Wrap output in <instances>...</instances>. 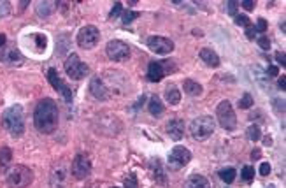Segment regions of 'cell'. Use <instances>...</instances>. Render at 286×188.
<instances>
[{
  "label": "cell",
  "instance_id": "obj_1",
  "mask_svg": "<svg viewBox=\"0 0 286 188\" xmlns=\"http://www.w3.org/2000/svg\"><path fill=\"white\" fill-rule=\"evenodd\" d=\"M34 125L40 134H53L58 128V105L53 99H42L36 105Z\"/></svg>",
  "mask_w": 286,
  "mask_h": 188
},
{
  "label": "cell",
  "instance_id": "obj_2",
  "mask_svg": "<svg viewBox=\"0 0 286 188\" xmlns=\"http://www.w3.org/2000/svg\"><path fill=\"white\" fill-rule=\"evenodd\" d=\"M2 127L13 137H21L25 132V113L19 104H14L2 113Z\"/></svg>",
  "mask_w": 286,
  "mask_h": 188
},
{
  "label": "cell",
  "instance_id": "obj_3",
  "mask_svg": "<svg viewBox=\"0 0 286 188\" xmlns=\"http://www.w3.org/2000/svg\"><path fill=\"white\" fill-rule=\"evenodd\" d=\"M5 181L9 188H27L34 181V172L27 166H16L7 172Z\"/></svg>",
  "mask_w": 286,
  "mask_h": 188
},
{
  "label": "cell",
  "instance_id": "obj_4",
  "mask_svg": "<svg viewBox=\"0 0 286 188\" xmlns=\"http://www.w3.org/2000/svg\"><path fill=\"white\" fill-rule=\"evenodd\" d=\"M214 132V120L212 116H198L190 125V134L195 141H206Z\"/></svg>",
  "mask_w": 286,
  "mask_h": 188
},
{
  "label": "cell",
  "instance_id": "obj_5",
  "mask_svg": "<svg viewBox=\"0 0 286 188\" xmlns=\"http://www.w3.org/2000/svg\"><path fill=\"white\" fill-rule=\"evenodd\" d=\"M216 118L220 122V125L225 130H235L237 127V118H235V113H233V107L229 101H221L218 104V109H216Z\"/></svg>",
  "mask_w": 286,
  "mask_h": 188
},
{
  "label": "cell",
  "instance_id": "obj_6",
  "mask_svg": "<svg viewBox=\"0 0 286 188\" xmlns=\"http://www.w3.org/2000/svg\"><path fill=\"white\" fill-rule=\"evenodd\" d=\"M65 72H67V76L71 79H76V81H79V79H83L84 76L88 74V65L86 63H83L81 62V58L76 55V53H71L69 57H67V60H65Z\"/></svg>",
  "mask_w": 286,
  "mask_h": 188
},
{
  "label": "cell",
  "instance_id": "obj_7",
  "mask_svg": "<svg viewBox=\"0 0 286 188\" xmlns=\"http://www.w3.org/2000/svg\"><path fill=\"white\" fill-rule=\"evenodd\" d=\"M98 39H100V32H98L97 26L93 25L83 26L79 34H77V44L83 49H93L98 44Z\"/></svg>",
  "mask_w": 286,
  "mask_h": 188
},
{
  "label": "cell",
  "instance_id": "obj_8",
  "mask_svg": "<svg viewBox=\"0 0 286 188\" xmlns=\"http://www.w3.org/2000/svg\"><path fill=\"white\" fill-rule=\"evenodd\" d=\"M190 160H191L190 149L183 148V146H176V148L171 151V155H169L167 166L171 171H179V169H183Z\"/></svg>",
  "mask_w": 286,
  "mask_h": 188
},
{
  "label": "cell",
  "instance_id": "obj_9",
  "mask_svg": "<svg viewBox=\"0 0 286 188\" xmlns=\"http://www.w3.org/2000/svg\"><path fill=\"white\" fill-rule=\"evenodd\" d=\"M72 174H74L76 180H86L90 174H92V162L86 155H76L74 160H72Z\"/></svg>",
  "mask_w": 286,
  "mask_h": 188
},
{
  "label": "cell",
  "instance_id": "obj_10",
  "mask_svg": "<svg viewBox=\"0 0 286 188\" xmlns=\"http://www.w3.org/2000/svg\"><path fill=\"white\" fill-rule=\"evenodd\" d=\"M106 51H107V57L114 62H125L130 57V48H128V44H125L123 41H118V39L109 41Z\"/></svg>",
  "mask_w": 286,
  "mask_h": 188
},
{
  "label": "cell",
  "instance_id": "obj_11",
  "mask_svg": "<svg viewBox=\"0 0 286 188\" xmlns=\"http://www.w3.org/2000/svg\"><path fill=\"white\" fill-rule=\"evenodd\" d=\"M148 48L156 53V55H167V53H172V49H174V42L171 39H167V37L154 35V37L148 39Z\"/></svg>",
  "mask_w": 286,
  "mask_h": 188
},
{
  "label": "cell",
  "instance_id": "obj_12",
  "mask_svg": "<svg viewBox=\"0 0 286 188\" xmlns=\"http://www.w3.org/2000/svg\"><path fill=\"white\" fill-rule=\"evenodd\" d=\"M48 81L51 83V86L57 90V92H60L63 95V99H65L67 102H72V99H74V95H72V90L69 86H67L65 83H63L62 79L58 78L57 70L55 69H49L48 70Z\"/></svg>",
  "mask_w": 286,
  "mask_h": 188
},
{
  "label": "cell",
  "instance_id": "obj_13",
  "mask_svg": "<svg viewBox=\"0 0 286 188\" xmlns=\"http://www.w3.org/2000/svg\"><path fill=\"white\" fill-rule=\"evenodd\" d=\"M0 60H4L5 63H9V65H21L23 55L19 53L18 48L5 46V48L0 49Z\"/></svg>",
  "mask_w": 286,
  "mask_h": 188
},
{
  "label": "cell",
  "instance_id": "obj_14",
  "mask_svg": "<svg viewBox=\"0 0 286 188\" xmlns=\"http://www.w3.org/2000/svg\"><path fill=\"white\" fill-rule=\"evenodd\" d=\"M90 92H92V95L95 97L97 101H106L107 97H109V93H107V86L104 84V81H102L98 76L92 78V81H90Z\"/></svg>",
  "mask_w": 286,
  "mask_h": 188
},
{
  "label": "cell",
  "instance_id": "obj_15",
  "mask_svg": "<svg viewBox=\"0 0 286 188\" xmlns=\"http://www.w3.org/2000/svg\"><path fill=\"white\" fill-rule=\"evenodd\" d=\"M167 134L174 141L183 139V136H185V122H183L181 118L171 120V122L167 123Z\"/></svg>",
  "mask_w": 286,
  "mask_h": 188
},
{
  "label": "cell",
  "instance_id": "obj_16",
  "mask_svg": "<svg viewBox=\"0 0 286 188\" xmlns=\"http://www.w3.org/2000/svg\"><path fill=\"white\" fill-rule=\"evenodd\" d=\"M67 181V169L63 164H60L58 167H55L51 172V187L53 188H65Z\"/></svg>",
  "mask_w": 286,
  "mask_h": 188
},
{
  "label": "cell",
  "instance_id": "obj_17",
  "mask_svg": "<svg viewBox=\"0 0 286 188\" xmlns=\"http://www.w3.org/2000/svg\"><path fill=\"white\" fill-rule=\"evenodd\" d=\"M163 76H165V70H163L162 62H150V65H148V79H150L151 83L162 81Z\"/></svg>",
  "mask_w": 286,
  "mask_h": 188
},
{
  "label": "cell",
  "instance_id": "obj_18",
  "mask_svg": "<svg viewBox=\"0 0 286 188\" xmlns=\"http://www.w3.org/2000/svg\"><path fill=\"white\" fill-rule=\"evenodd\" d=\"M200 58H202V62L206 63L207 67H218L220 65V57H218V55H216L211 48L200 49Z\"/></svg>",
  "mask_w": 286,
  "mask_h": 188
},
{
  "label": "cell",
  "instance_id": "obj_19",
  "mask_svg": "<svg viewBox=\"0 0 286 188\" xmlns=\"http://www.w3.org/2000/svg\"><path fill=\"white\" fill-rule=\"evenodd\" d=\"M183 188H211V185H209L207 178H204L200 174H193L185 181V187Z\"/></svg>",
  "mask_w": 286,
  "mask_h": 188
},
{
  "label": "cell",
  "instance_id": "obj_20",
  "mask_svg": "<svg viewBox=\"0 0 286 188\" xmlns=\"http://www.w3.org/2000/svg\"><path fill=\"white\" fill-rule=\"evenodd\" d=\"M165 101H167L171 105H177L181 102V92L177 90L176 84L171 83L167 88H165Z\"/></svg>",
  "mask_w": 286,
  "mask_h": 188
},
{
  "label": "cell",
  "instance_id": "obj_21",
  "mask_svg": "<svg viewBox=\"0 0 286 188\" xmlns=\"http://www.w3.org/2000/svg\"><path fill=\"white\" fill-rule=\"evenodd\" d=\"M11 160H13V151L7 146H2L0 148V172H5L9 169Z\"/></svg>",
  "mask_w": 286,
  "mask_h": 188
},
{
  "label": "cell",
  "instance_id": "obj_22",
  "mask_svg": "<svg viewBox=\"0 0 286 188\" xmlns=\"http://www.w3.org/2000/svg\"><path fill=\"white\" fill-rule=\"evenodd\" d=\"M183 90H185L186 95L198 97L200 93H202V84H198L197 81H193V79H185V83H183Z\"/></svg>",
  "mask_w": 286,
  "mask_h": 188
},
{
  "label": "cell",
  "instance_id": "obj_23",
  "mask_svg": "<svg viewBox=\"0 0 286 188\" xmlns=\"http://www.w3.org/2000/svg\"><path fill=\"white\" fill-rule=\"evenodd\" d=\"M148 109H150V113L153 114V116H160V114L163 113L162 101H160L158 97H151V99H150V104H148Z\"/></svg>",
  "mask_w": 286,
  "mask_h": 188
},
{
  "label": "cell",
  "instance_id": "obj_24",
  "mask_svg": "<svg viewBox=\"0 0 286 188\" xmlns=\"http://www.w3.org/2000/svg\"><path fill=\"white\" fill-rule=\"evenodd\" d=\"M55 5H57V2H39L37 4V14L39 16H49V14L55 11Z\"/></svg>",
  "mask_w": 286,
  "mask_h": 188
},
{
  "label": "cell",
  "instance_id": "obj_25",
  "mask_svg": "<svg viewBox=\"0 0 286 188\" xmlns=\"http://www.w3.org/2000/svg\"><path fill=\"white\" fill-rule=\"evenodd\" d=\"M235 169L233 167H227V169H221L220 171V178L225 181V183H232L233 180H235Z\"/></svg>",
  "mask_w": 286,
  "mask_h": 188
},
{
  "label": "cell",
  "instance_id": "obj_26",
  "mask_svg": "<svg viewBox=\"0 0 286 188\" xmlns=\"http://www.w3.org/2000/svg\"><path fill=\"white\" fill-rule=\"evenodd\" d=\"M260 137H262V130H260V127L258 125H251V127L248 128V139L256 143Z\"/></svg>",
  "mask_w": 286,
  "mask_h": 188
},
{
  "label": "cell",
  "instance_id": "obj_27",
  "mask_svg": "<svg viewBox=\"0 0 286 188\" xmlns=\"http://www.w3.org/2000/svg\"><path fill=\"white\" fill-rule=\"evenodd\" d=\"M251 105H253V97L249 93H244V95L239 99V107L241 109H249Z\"/></svg>",
  "mask_w": 286,
  "mask_h": 188
},
{
  "label": "cell",
  "instance_id": "obj_28",
  "mask_svg": "<svg viewBox=\"0 0 286 188\" xmlns=\"http://www.w3.org/2000/svg\"><path fill=\"white\" fill-rule=\"evenodd\" d=\"M141 16V14L137 13V11H125L123 13V20H121V21H123V25H130V23L133 21V20H137V18Z\"/></svg>",
  "mask_w": 286,
  "mask_h": 188
},
{
  "label": "cell",
  "instance_id": "obj_29",
  "mask_svg": "<svg viewBox=\"0 0 286 188\" xmlns=\"http://www.w3.org/2000/svg\"><path fill=\"white\" fill-rule=\"evenodd\" d=\"M34 41H36V46L39 51L46 49V44H48V39H46V35L42 34H34Z\"/></svg>",
  "mask_w": 286,
  "mask_h": 188
},
{
  "label": "cell",
  "instance_id": "obj_30",
  "mask_svg": "<svg viewBox=\"0 0 286 188\" xmlns=\"http://www.w3.org/2000/svg\"><path fill=\"white\" fill-rule=\"evenodd\" d=\"M154 180L158 181V183H165V174H163V171L160 169V162L158 160H154Z\"/></svg>",
  "mask_w": 286,
  "mask_h": 188
},
{
  "label": "cell",
  "instance_id": "obj_31",
  "mask_svg": "<svg viewBox=\"0 0 286 188\" xmlns=\"http://www.w3.org/2000/svg\"><path fill=\"white\" fill-rule=\"evenodd\" d=\"M253 178H255V169H253L251 166H246L244 169H242V180L249 183V181L253 180Z\"/></svg>",
  "mask_w": 286,
  "mask_h": 188
},
{
  "label": "cell",
  "instance_id": "obj_32",
  "mask_svg": "<svg viewBox=\"0 0 286 188\" xmlns=\"http://www.w3.org/2000/svg\"><path fill=\"white\" fill-rule=\"evenodd\" d=\"M258 46L264 49V51H268V49H270V41H268L267 35H260V37H258Z\"/></svg>",
  "mask_w": 286,
  "mask_h": 188
},
{
  "label": "cell",
  "instance_id": "obj_33",
  "mask_svg": "<svg viewBox=\"0 0 286 188\" xmlns=\"http://www.w3.org/2000/svg\"><path fill=\"white\" fill-rule=\"evenodd\" d=\"M123 188H139V183H137V178H135V174H130L125 180V187Z\"/></svg>",
  "mask_w": 286,
  "mask_h": 188
},
{
  "label": "cell",
  "instance_id": "obj_34",
  "mask_svg": "<svg viewBox=\"0 0 286 188\" xmlns=\"http://www.w3.org/2000/svg\"><path fill=\"white\" fill-rule=\"evenodd\" d=\"M121 9H123V5H121V2H116L114 7H113V11L109 13V20H114V18H118L119 14H121Z\"/></svg>",
  "mask_w": 286,
  "mask_h": 188
},
{
  "label": "cell",
  "instance_id": "obj_35",
  "mask_svg": "<svg viewBox=\"0 0 286 188\" xmlns=\"http://www.w3.org/2000/svg\"><path fill=\"white\" fill-rule=\"evenodd\" d=\"M9 13H11L9 2H0V18H5Z\"/></svg>",
  "mask_w": 286,
  "mask_h": 188
},
{
  "label": "cell",
  "instance_id": "obj_36",
  "mask_svg": "<svg viewBox=\"0 0 286 188\" xmlns=\"http://www.w3.org/2000/svg\"><path fill=\"white\" fill-rule=\"evenodd\" d=\"M255 30H256V32H260V34H264V32L267 30V21H265L264 18H258V21H256Z\"/></svg>",
  "mask_w": 286,
  "mask_h": 188
},
{
  "label": "cell",
  "instance_id": "obj_37",
  "mask_svg": "<svg viewBox=\"0 0 286 188\" xmlns=\"http://www.w3.org/2000/svg\"><path fill=\"white\" fill-rule=\"evenodd\" d=\"M237 7H239V2H233V0L227 2V11H229V14H232V16H235V13H237Z\"/></svg>",
  "mask_w": 286,
  "mask_h": 188
},
{
  "label": "cell",
  "instance_id": "obj_38",
  "mask_svg": "<svg viewBox=\"0 0 286 188\" xmlns=\"http://www.w3.org/2000/svg\"><path fill=\"white\" fill-rule=\"evenodd\" d=\"M235 23H237V25H242V26H249L251 25L249 18L244 16V14H239V16H235Z\"/></svg>",
  "mask_w": 286,
  "mask_h": 188
},
{
  "label": "cell",
  "instance_id": "obj_39",
  "mask_svg": "<svg viewBox=\"0 0 286 188\" xmlns=\"http://www.w3.org/2000/svg\"><path fill=\"white\" fill-rule=\"evenodd\" d=\"M274 109H276L279 114H283L285 113V102H281L279 99H276V101H274Z\"/></svg>",
  "mask_w": 286,
  "mask_h": 188
},
{
  "label": "cell",
  "instance_id": "obj_40",
  "mask_svg": "<svg viewBox=\"0 0 286 188\" xmlns=\"http://www.w3.org/2000/svg\"><path fill=\"white\" fill-rule=\"evenodd\" d=\"M239 5H242V7L246 9V11H253V9H255V2H253V0H244V2H241V4Z\"/></svg>",
  "mask_w": 286,
  "mask_h": 188
},
{
  "label": "cell",
  "instance_id": "obj_41",
  "mask_svg": "<svg viewBox=\"0 0 286 188\" xmlns=\"http://www.w3.org/2000/svg\"><path fill=\"white\" fill-rule=\"evenodd\" d=\"M260 174H262V176H268V174H270V166H268L267 162H264L262 166H260Z\"/></svg>",
  "mask_w": 286,
  "mask_h": 188
},
{
  "label": "cell",
  "instance_id": "obj_42",
  "mask_svg": "<svg viewBox=\"0 0 286 188\" xmlns=\"http://www.w3.org/2000/svg\"><path fill=\"white\" fill-rule=\"evenodd\" d=\"M246 37L248 39H255L256 37V30H255V26H246Z\"/></svg>",
  "mask_w": 286,
  "mask_h": 188
},
{
  "label": "cell",
  "instance_id": "obj_43",
  "mask_svg": "<svg viewBox=\"0 0 286 188\" xmlns=\"http://www.w3.org/2000/svg\"><path fill=\"white\" fill-rule=\"evenodd\" d=\"M276 60H277V63H279V65H283L285 67L286 65V57H285V53H276Z\"/></svg>",
  "mask_w": 286,
  "mask_h": 188
},
{
  "label": "cell",
  "instance_id": "obj_44",
  "mask_svg": "<svg viewBox=\"0 0 286 188\" xmlns=\"http://www.w3.org/2000/svg\"><path fill=\"white\" fill-rule=\"evenodd\" d=\"M267 74L270 76V78H276V76H279V69H277L276 65H270L267 69Z\"/></svg>",
  "mask_w": 286,
  "mask_h": 188
},
{
  "label": "cell",
  "instance_id": "obj_45",
  "mask_svg": "<svg viewBox=\"0 0 286 188\" xmlns=\"http://www.w3.org/2000/svg\"><path fill=\"white\" fill-rule=\"evenodd\" d=\"M5 46H7V37H5V34L0 32V49L5 48Z\"/></svg>",
  "mask_w": 286,
  "mask_h": 188
},
{
  "label": "cell",
  "instance_id": "obj_46",
  "mask_svg": "<svg viewBox=\"0 0 286 188\" xmlns=\"http://www.w3.org/2000/svg\"><path fill=\"white\" fill-rule=\"evenodd\" d=\"M277 84H279V88H281V90H286V79H285V76L279 79V83H277Z\"/></svg>",
  "mask_w": 286,
  "mask_h": 188
},
{
  "label": "cell",
  "instance_id": "obj_47",
  "mask_svg": "<svg viewBox=\"0 0 286 188\" xmlns=\"http://www.w3.org/2000/svg\"><path fill=\"white\" fill-rule=\"evenodd\" d=\"M264 143H265V145H272V139H270V137H265V139H264Z\"/></svg>",
  "mask_w": 286,
  "mask_h": 188
},
{
  "label": "cell",
  "instance_id": "obj_48",
  "mask_svg": "<svg viewBox=\"0 0 286 188\" xmlns=\"http://www.w3.org/2000/svg\"><path fill=\"white\" fill-rule=\"evenodd\" d=\"M251 157H253V158H258L260 157V151H253V153H251Z\"/></svg>",
  "mask_w": 286,
  "mask_h": 188
},
{
  "label": "cell",
  "instance_id": "obj_49",
  "mask_svg": "<svg viewBox=\"0 0 286 188\" xmlns=\"http://www.w3.org/2000/svg\"><path fill=\"white\" fill-rule=\"evenodd\" d=\"M113 188H118V187H113Z\"/></svg>",
  "mask_w": 286,
  "mask_h": 188
}]
</instances>
